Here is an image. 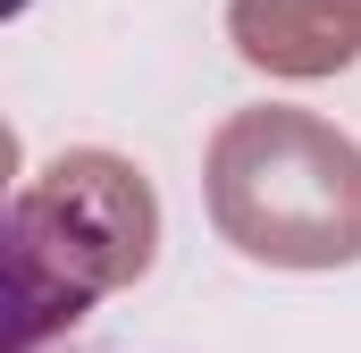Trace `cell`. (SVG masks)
<instances>
[{"instance_id":"obj_1","label":"cell","mask_w":361,"mask_h":353,"mask_svg":"<svg viewBox=\"0 0 361 353\" xmlns=\"http://www.w3.org/2000/svg\"><path fill=\"white\" fill-rule=\"evenodd\" d=\"M210 202L252 261L328 269L361 253V152L302 109H244L210 152Z\"/></svg>"},{"instance_id":"obj_2","label":"cell","mask_w":361,"mask_h":353,"mask_svg":"<svg viewBox=\"0 0 361 353\" xmlns=\"http://www.w3.org/2000/svg\"><path fill=\"white\" fill-rule=\"evenodd\" d=\"M8 236H17V286H34V277H51V261H68L59 311L76 320L85 294L152 269V185L109 152H68L42 185L17 193Z\"/></svg>"},{"instance_id":"obj_3","label":"cell","mask_w":361,"mask_h":353,"mask_svg":"<svg viewBox=\"0 0 361 353\" xmlns=\"http://www.w3.org/2000/svg\"><path fill=\"white\" fill-rule=\"evenodd\" d=\"M235 34L261 68H345V17H328L319 0H235Z\"/></svg>"},{"instance_id":"obj_4","label":"cell","mask_w":361,"mask_h":353,"mask_svg":"<svg viewBox=\"0 0 361 353\" xmlns=\"http://www.w3.org/2000/svg\"><path fill=\"white\" fill-rule=\"evenodd\" d=\"M353 8H361V0H353Z\"/></svg>"}]
</instances>
